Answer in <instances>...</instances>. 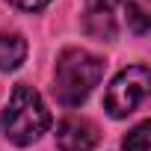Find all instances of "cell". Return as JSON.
<instances>
[{
  "label": "cell",
  "mask_w": 151,
  "mask_h": 151,
  "mask_svg": "<svg viewBox=\"0 0 151 151\" xmlns=\"http://www.w3.org/2000/svg\"><path fill=\"white\" fill-rule=\"evenodd\" d=\"M104 74V62L83 50V47H68L56 59V74H53V95L65 107H80L89 92L98 86Z\"/></svg>",
  "instance_id": "1"
},
{
  "label": "cell",
  "mask_w": 151,
  "mask_h": 151,
  "mask_svg": "<svg viewBox=\"0 0 151 151\" xmlns=\"http://www.w3.org/2000/svg\"><path fill=\"white\" fill-rule=\"evenodd\" d=\"M47 127H50V113L45 110L42 95L33 86L18 83L12 89V98H9L6 110H3V133H6V139H12L15 145H30Z\"/></svg>",
  "instance_id": "2"
},
{
  "label": "cell",
  "mask_w": 151,
  "mask_h": 151,
  "mask_svg": "<svg viewBox=\"0 0 151 151\" xmlns=\"http://www.w3.org/2000/svg\"><path fill=\"white\" fill-rule=\"evenodd\" d=\"M148 86H151V74L145 65H130L124 68L119 77L107 86V95H104V107L113 119H124L130 116L148 95Z\"/></svg>",
  "instance_id": "3"
},
{
  "label": "cell",
  "mask_w": 151,
  "mask_h": 151,
  "mask_svg": "<svg viewBox=\"0 0 151 151\" xmlns=\"http://www.w3.org/2000/svg\"><path fill=\"white\" fill-rule=\"evenodd\" d=\"M98 139H101L98 124L83 116H65L56 124V145L62 151H92Z\"/></svg>",
  "instance_id": "4"
},
{
  "label": "cell",
  "mask_w": 151,
  "mask_h": 151,
  "mask_svg": "<svg viewBox=\"0 0 151 151\" xmlns=\"http://www.w3.org/2000/svg\"><path fill=\"white\" fill-rule=\"evenodd\" d=\"M27 56V42L18 33H0V71H15Z\"/></svg>",
  "instance_id": "5"
},
{
  "label": "cell",
  "mask_w": 151,
  "mask_h": 151,
  "mask_svg": "<svg viewBox=\"0 0 151 151\" xmlns=\"http://www.w3.org/2000/svg\"><path fill=\"white\" fill-rule=\"evenodd\" d=\"M127 9V24L133 27V33L145 36L151 27V0H124Z\"/></svg>",
  "instance_id": "6"
},
{
  "label": "cell",
  "mask_w": 151,
  "mask_h": 151,
  "mask_svg": "<svg viewBox=\"0 0 151 151\" xmlns=\"http://www.w3.org/2000/svg\"><path fill=\"white\" fill-rule=\"evenodd\" d=\"M86 33H92L95 39H113L116 36V18L107 12H86Z\"/></svg>",
  "instance_id": "7"
},
{
  "label": "cell",
  "mask_w": 151,
  "mask_h": 151,
  "mask_svg": "<svg viewBox=\"0 0 151 151\" xmlns=\"http://www.w3.org/2000/svg\"><path fill=\"white\" fill-rule=\"evenodd\" d=\"M124 151H148V122L136 124L124 136Z\"/></svg>",
  "instance_id": "8"
},
{
  "label": "cell",
  "mask_w": 151,
  "mask_h": 151,
  "mask_svg": "<svg viewBox=\"0 0 151 151\" xmlns=\"http://www.w3.org/2000/svg\"><path fill=\"white\" fill-rule=\"evenodd\" d=\"M12 6H18V9H24V12H39V9H45L50 0H9Z\"/></svg>",
  "instance_id": "9"
}]
</instances>
